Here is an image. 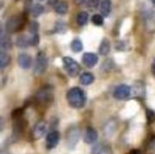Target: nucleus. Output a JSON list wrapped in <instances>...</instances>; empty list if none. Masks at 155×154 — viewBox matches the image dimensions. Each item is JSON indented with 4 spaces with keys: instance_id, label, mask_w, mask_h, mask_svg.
Listing matches in <instances>:
<instances>
[{
    "instance_id": "6ab92c4d",
    "label": "nucleus",
    "mask_w": 155,
    "mask_h": 154,
    "mask_svg": "<svg viewBox=\"0 0 155 154\" xmlns=\"http://www.w3.org/2000/svg\"><path fill=\"white\" fill-rule=\"evenodd\" d=\"M15 44L18 48H26L30 45V37H27L25 34L19 35L16 38Z\"/></svg>"
},
{
    "instance_id": "423d86ee",
    "label": "nucleus",
    "mask_w": 155,
    "mask_h": 154,
    "mask_svg": "<svg viewBox=\"0 0 155 154\" xmlns=\"http://www.w3.org/2000/svg\"><path fill=\"white\" fill-rule=\"evenodd\" d=\"M35 99L37 100L38 103L42 104H47L51 103L53 100V91L51 87L45 86L38 90V92L35 94Z\"/></svg>"
},
{
    "instance_id": "393cba45",
    "label": "nucleus",
    "mask_w": 155,
    "mask_h": 154,
    "mask_svg": "<svg viewBox=\"0 0 155 154\" xmlns=\"http://www.w3.org/2000/svg\"><path fill=\"white\" fill-rule=\"evenodd\" d=\"M67 31V25L64 21H57L55 23L54 32L58 34H64Z\"/></svg>"
},
{
    "instance_id": "f704fd0d",
    "label": "nucleus",
    "mask_w": 155,
    "mask_h": 154,
    "mask_svg": "<svg viewBox=\"0 0 155 154\" xmlns=\"http://www.w3.org/2000/svg\"><path fill=\"white\" fill-rule=\"evenodd\" d=\"M48 2H49V4H50V5H54L58 2V0H48Z\"/></svg>"
},
{
    "instance_id": "4be33fe9",
    "label": "nucleus",
    "mask_w": 155,
    "mask_h": 154,
    "mask_svg": "<svg viewBox=\"0 0 155 154\" xmlns=\"http://www.w3.org/2000/svg\"><path fill=\"white\" fill-rule=\"evenodd\" d=\"M10 61H11V58H10L9 54H7L5 52L1 51V53H0V68L1 69L5 68L7 65H9Z\"/></svg>"
},
{
    "instance_id": "5701e85b",
    "label": "nucleus",
    "mask_w": 155,
    "mask_h": 154,
    "mask_svg": "<svg viewBox=\"0 0 155 154\" xmlns=\"http://www.w3.org/2000/svg\"><path fill=\"white\" fill-rule=\"evenodd\" d=\"M44 11H45V7L41 4H35L31 8V14L33 17H38L44 13Z\"/></svg>"
},
{
    "instance_id": "a211bd4d",
    "label": "nucleus",
    "mask_w": 155,
    "mask_h": 154,
    "mask_svg": "<svg viewBox=\"0 0 155 154\" xmlns=\"http://www.w3.org/2000/svg\"><path fill=\"white\" fill-rule=\"evenodd\" d=\"M94 76L93 74L89 72H85L82 74L80 76V83L83 85H90L94 83Z\"/></svg>"
},
{
    "instance_id": "c85d7f7f",
    "label": "nucleus",
    "mask_w": 155,
    "mask_h": 154,
    "mask_svg": "<svg viewBox=\"0 0 155 154\" xmlns=\"http://www.w3.org/2000/svg\"><path fill=\"white\" fill-rule=\"evenodd\" d=\"M39 42H40V37H39V34H32V36L30 37V45L32 46H36L39 44Z\"/></svg>"
},
{
    "instance_id": "c9c22d12",
    "label": "nucleus",
    "mask_w": 155,
    "mask_h": 154,
    "mask_svg": "<svg viewBox=\"0 0 155 154\" xmlns=\"http://www.w3.org/2000/svg\"><path fill=\"white\" fill-rule=\"evenodd\" d=\"M151 1H152V3H153V4L155 5V0H151Z\"/></svg>"
},
{
    "instance_id": "4468645a",
    "label": "nucleus",
    "mask_w": 155,
    "mask_h": 154,
    "mask_svg": "<svg viewBox=\"0 0 155 154\" xmlns=\"http://www.w3.org/2000/svg\"><path fill=\"white\" fill-rule=\"evenodd\" d=\"M91 154H114L111 146L104 143H98L92 149Z\"/></svg>"
},
{
    "instance_id": "7c9ffc66",
    "label": "nucleus",
    "mask_w": 155,
    "mask_h": 154,
    "mask_svg": "<svg viewBox=\"0 0 155 154\" xmlns=\"http://www.w3.org/2000/svg\"><path fill=\"white\" fill-rule=\"evenodd\" d=\"M147 119H148V122L149 123H153L155 119V113L152 110H147Z\"/></svg>"
},
{
    "instance_id": "f257e3e1",
    "label": "nucleus",
    "mask_w": 155,
    "mask_h": 154,
    "mask_svg": "<svg viewBox=\"0 0 155 154\" xmlns=\"http://www.w3.org/2000/svg\"><path fill=\"white\" fill-rule=\"evenodd\" d=\"M66 99L69 105L75 109L83 108L86 102L84 92L79 87H74L70 89L66 94Z\"/></svg>"
},
{
    "instance_id": "f03ea898",
    "label": "nucleus",
    "mask_w": 155,
    "mask_h": 154,
    "mask_svg": "<svg viewBox=\"0 0 155 154\" xmlns=\"http://www.w3.org/2000/svg\"><path fill=\"white\" fill-rule=\"evenodd\" d=\"M25 24V18L23 15H13L5 23V31L7 33H15L21 31Z\"/></svg>"
},
{
    "instance_id": "dca6fc26",
    "label": "nucleus",
    "mask_w": 155,
    "mask_h": 154,
    "mask_svg": "<svg viewBox=\"0 0 155 154\" xmlns=\"http://www.w3.org/2000/svg\"><path fill=\"white\" fill-rule=\"evenodd\" d=\"M100 11L103 16H108L112 11V1L111 0H102L100 4Z\"/></svg>"
},
{
    "instance_id": "aec40b11",
    "label": "nucleus",
    "mask_w": 155,
    "mask_h": 154,
    "mask_svg": "<svg viewBox=\"0 0 155 154\" xmlns=\"http://www.w3.org/2000/svg\"><path fill=\"white\" fill-rule=\"evenodd\" d=\"M116 123L114 122V121H110V122H108L106 124H105V126H104V133H105V135L107 136V137H110V136H112L114 133H115V131H116Z\"/></svg>"
},
{
    "instance_id": "1a4fd4ad",
    "label": "nucleus",
    "mask_w": 155,
    "mask_h": 154,
    "mask_svg": "<svg viewBox=\"0 0 155 154\" xmlns=\"http://www.w3.org/2000/svg\"><path fill=\"white\" fill-rule=\"evenodd\" d=\"M0 47L3 52L8 51L12 48V40L3 26H1V33H0Z\"/></svg>"
},
{
    "instance_id": "412c9836",
    "label": "nucleus",
    "mask_w": 155,
    "mask_h": 154,
    "mask_svg": "<svg viewBox=\"0 0 155 154\" xmlns=\"http://www.w3.org/2000/svg\"><path fill=\"white\" fill-rule=\"evenodd\" d=\"M88 19H89V15L87 12H84V11L80 12L76 16V22L80 26L85 25L88 22Z\"/></svg>"
},
{
    "instance_id": "7ed1b4c3",
    "label": "nucleus",
    "mask_w": 155,
    "mask_h": 154,
    "mask_svg": "<svg viewBox=\"0 0 155 154\" xmlns=\"http://www.w3.org/2000/svg\"><path fill=\"white\" fill-rule=\"evenodd\" d=\"M80 139V129L77 126H71L65 133L66 145L69 150H74Z\"/></svg>"
},
{
    "instance_id": "b1692460",
    "label": "nucleus",
    "mask_w": 155,
    "mask_h": 154,
    "mask_svg": "<svg viewBox=\"0 0 155 154\" xmlns=\"http://www.w3.org/2000/svg\"><path fill=\"white\" fill-rule=\"evenodd\" d=\"M71 49H72V51L74 52V53H79V52H81V51L84 49L83 42H82L80 39H78V38L73 40L72 43H71Z\"/></svg>"
},
{
    "instance_id": "39448f33",
    "label": "nucleus",
    "mask_w": 155,
    "mask_h": 154,
    "mask_svg": "<svg viewBox=\"0 0 155 154\" xmlns=\"http://www.w3.org/2000/svg\"><path fill=\"white\" fill-rule=\"evenodd\" d=\"M63 65L64 70L67 72L70 77H75L80 74L81 66L80 64L71 57H64L63 58Z\"/></svg>"
},
{
    "instance_id": "bb28decb",
    "label": "nucleus",
    "mask_w": 155,
    "mask_h": 154,
    "mask_svg": "<svg viewBox=\"0 0 155 154\" xmlns=\"http://www.w3.org/2000/svg\"><path fill=\"white\" fill-rule=\"evenodd\" d=\"M85 4H86V6L90 10H95L101 4V1L100 0H86Z\"/></svg>"
},
{
    "instance_id": "72a5a7b5",
    "label": "nucleus",
    "mask_w": 155,
    "mask_h": 154,
    "mask_svg": "<svg viewBox=\"0 0 155 154\" xmlns=\"http://www.w3.org/2000/svg\"><path fill=\"white\" fill-rule=\"evenodd\" d=\"M152 72H153V74L155 76V59L153 60V63L152 65Z\"/></svg>"
},
{
    "instance_id": "6e6552de",
    "label": "nucleus",
    "mask_w": 155,
    "mask_h": 154,
    "mask_svg": "<svg viewBox=\"0 0 155 154\" xmlns=\"http://www.w3.org/2000/svg\"><path fill=\"white\" fill-rule=\"evenodd\" d=\"M47 130V125L46 123L44 121H40L36 123L32 130V137L34 140H39L41 139L44 134L46 133Z\"/></svg>"
},
{
    "instance_id": "a878e982",
    "label": "nucleus",
    "mask_w": 155,
    "mask_h": 154,
    "mask_svg": "<svg viewBox=\"0 0 155 154\" xmlns=\"http://www.w3.org/2000/svg\"><path fill=\"white\" fill-rule=\"evenodd\" d=\"M92 23L97 26H101L104 25V16L100 14H95L92 16Z\"/></svg>"
},
{
    "instance_id": "ddd939ff",
    "label": "nucleus",
    "mask_w": 155,
    "mask_h": 154,
    "mask_svg": "<svg viewBox=\"0 0 155 154\" xmlns=\"http://www.w3.org/2000/svg\"><path fill=\"white\" fill-rule=\"evenodd\" d=\"M17 63L22 69L26 70L32 64V58L29 54H27L25 53H22L17 57Z\"/></svg>"
},
{
    "instance_id": "c756f323",
    "label": "nucleus",
    "mask_w": 155,
    "mask_h": 154,
    "mask_svg": "<svg viewBox=\"0 0 155 154\" xmlns=\"http://www.w3.org/2000/svg\"><path fill=\"white\" fill-rule=\"evenodd\" d=\"M147 148L150 151H155V135H152L147 143Z\"/></svg>"
},
{
    "instance_id": "20e7f679",
    "label": "nucleus",
    "mask_w": 155,
    "mask_h": 154,
    "mask_svg": "<svg viewBox=\"0 0 155 154\" xmlns=\"http://www.w3.org/2000/svg\"><path fill=\"white\" fill-rule=\"evenodd\" d=\"M48 67V58L45 54V53L40 51L38 52L36 58H35V64L34 68V73L36 75H42L45 73L46 69Z\"/></svg>"
},
{
    "instance_id": "2eb2a0df",
    "label": "nucleus",
    "mask_w": 155,
    "mask_h": 154,
    "mask_svg": "<svg viewBox=\"0 0 155 154\" xmlns=\"http://www.w3.org/2000/svg\"><path fill=\"white\" fill-rule=\"evenodd\" d=\"M54 9L56 14L64 15L67 14V12L69 10V6H68L67 2H65V1H58L54 5Z\"/></svg>"
},
{
    "instance_id": "9b49d317",
    "label": "nucleus",
    "mask_w": 155,
    "mask_h": 154,
    "mask_svg": "<svg viewBox=\"0 0 155 154\" xmlns=\"http://www.w3.org/2000/svg\"><path fill=\"white\" fill-rule=\"evenodd\" d=\"M82 60L85 66H87L89 68H93L97 64L99 58H98L97 54H95L94 53H85V54H84Z\"/></svg>"
},
{
    "instance_id": "cd10ccee",
    "label": "nucleus",
    "mask_w": 155,
    "mask_h": 154,
    "mask_svg": "<svg viewBox=\"0 0 155 154\" xmlns=\"http://www.w3.org/2000/svg\"><path fill=\"white\" fill-rule=\"evenodd\" d=\"M39 31V24L36 21H32L29 24V32L31 34H36Z\"/></svg>"
},
{
    "instance_id": "2f4dec72",
    "label": "nucleus",
    "mask_w": 155,
    "mask_h": 154,
    "mask_svg": "<svg viewBox=\"0 0 155 154\" xmlns=\"http://www.w3.org/2000/svg\"><path fill=\"white\" fill-rule=\"evenodd\" d=\"M127 154H143V153H142V152H141L140 150H136V149H134V150L130 151V152H129Z\"/></svg>"
},
{
    "instance_id": "e433bc0d",
    "label": "nucleus",
    "mask_w": 155,
    "mask_h": 154,
    "mask_svg": "<svg viewBox=\"0 0 155 154\" xmlns=\"http://www.w3.org/2000/svg\"><path fill=\"white\" fill-rule=\"evenodd\" d=\"M2 154H3V153H2Z\"/></svg>"
},
{
    "instance_id": "473e14b6",
    "label": "nucleus",
    "mask_w": 155,
    "mask_h": 154,
    "mask_svg": "<svg viewBox=\"0 0 155 154\" xmlns=\"http://www.w3.org/2000/svg\"><path fill=\"white\" fill-rule=\"evenodd\" d=\"M74 2H75V4H77V5H82V4L85 3L86 0H74Z\"/></svg>"
},
{
    "instance_id": "9d476101",
    "label": "nucleus",
    "mask_w": 155,
    "mask_h": 154,
    "mask_svg": "<svg viewBox=\"0 0 155 154\" xmlns=\"http://www.w3.org/2000/svg\"><path fill=\"white\" fill-rule=\"evenodd\" d=\"M60 141V133L57 131L50 132L46 136V148L48 150H52L57 146Z\"/></svg>"
},
{
    "instance_id": "f8f14e48",
    "label": "nucleus",
    "mask_w": 155,
    "mask_h": 154,
    "mask_svg": "<svg viewBox=\"0 0 155 154\" xmlns=\"http://www.w3.org/2000/svg\"><path fill=\"white\" fill-rule=\"evenodd\" d=\"M98 139V133L97 131L93 127H87L84 133V143L87 144H93Z\"/></svg>"
},
{
    "instance_id": "0eeeda50",
    "label": "nucleus",
    "mask_w": 155,
    "mask_h": 154,
    "mask_svg": "<svg viewBox=\"0 0 155 154\" xmlns=\"http://www.w3.org/2000/svg\"><path fill=\"white\" fill-rule=\"evenodd\" d=\"M132 89L130 86L126 84H120L118 85L114 91V97L117 100H125L131 94Z\"/></svg>"
},
{
    "instance_id": "f3484780",
    "label": "nucleus",
    "mask_w": 155,
    "mask_h": 154,
    "mask_svg": "<svg viewBox=\"0 0 155 154\" xmlns=\"http://www.w3.org/2000/svg\"><path fill=\"white\" fill-rule=\"evenodd\" d=\"M111 51V44L107 38H104L99 46V54L102 55H107Z\"/></svg>"
}]
</instances>
